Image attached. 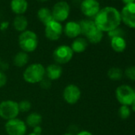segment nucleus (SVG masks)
I'll return each instance as SVG.
<instances>
[{"label": "nucleus", "instance_id": "34", "mask_svg": "<svg viewBox=\"0 0 135 135\" xmlns=\"http://www.w3.org/2000/svg\"><path fill=\"white\" fill-rule=\"evenodd\" d=\"M131 107H132L133 110V111H135V98H134V99H133V103H131Z\"/></svg>", "mask_w": 135, "mask_h": 135}, {"label": "nucleus", "instance_id": "26", "mask_svg": "<svg viewBox=\"0 0 135 135\" xmlns=\"http://www.w3.org/2000/svg\"><path fill=\"white\" fill-rule=\"evenodd\" d=\"M125 74L128 79L135 81V66H130L127 68L125 71Z\"/></svg>", "mask_w": 135, "mask_h": 135}, {"label": "nucleus", "instance_id": "33", "mask_svg": "<svg viewBox=\"0 0 135 135\" xmlns=\"http://www.w3.org/2000/svg\"><path fill=\"white\" fill-rule=\"evenodd\" d=\"M122 1L125 5H128V4H131V3H135V0H122Z\"/></svg>", "mask_w": 135, "mask_h": 135}, {"label": "nucleus", "instance_id": "5", "mask_svg": "<svg viewBox=\"0 0 135 135\" xmlns=\"http://www.w3.org/2000/svg\"><path fill=\"white\" fill-rule=\"evenodd\" d=\"M18 103L11 99L3 100L0 103V118L9 121L18 118L19 114Z\"/></svg>", "mask_w": 135, "mask_h": 135}, {"label": "nucleus", "instance_id": "4", "mask_svg": "<svg viewBox=\"0 0 135 135\" xmlns=\"http://www.w3.org/2000/svg\"><path fill=\"white\" fill-rule=\"evenodd\" d=\"M18 45L22 51L29 53L34 52L38 46L37 35L31 30H25L18 37Z\"/></svg>", "mask_w": 135, "mask_h": 135}, {"label": "nucleus", "instance_id": "30", "mask_svg": "<svg viewBox=\"0 0 135 135\" xmlns=\"http://www.w3.org/2000/svg\"><path fill=\"white\" fill-rule=\"evenodd\" d=\"M9 27V22H2L0 23V30L4 31L6 30H7V28Z\"/></svg>", "mask_w": 135, "mask_h": 135}, {"label": "nucleus", "instance_id": "25", "mask_svg": "<svg viewBox=\"0 0 135 135\" xmlns=\"http://www.w3.org/2000/svg\"><path fill=\"white\" fill-rule=\"evenodd\" d=\"M118 114L121 118L122 119H126L129 117L130 115V109L128 107V106H124L122 105V107L119 108L118 110Z\"/></svg>", "mask_w": 135, "mask_h": 135}, {"label": "nucleus", "instance_id": "10", "mask_svg": "<svg viewBox=\"0 0 135 135\" xmlns=\"http://www.w3.org/2000/svg\"><path fill=\"white\" fill-rule=\"evenodd\" d=\"M81 97V91L80 88L73 84L67 85L63 91L64 100L70 105H74L78 103Z\"/></svg>", "mask_w": 135, "mask_h": 135}, {"label": "nucleus", "instance_id": "18", "mask_svg": "<svg viewBox=\"0 0 135 135\" xmlns=\"http://www.w3.org/2000/svg\"><path fill=\"white\" fill-rule=\"evenodd\" d=\"M14 28L18 32H24L28 26V20L24 15H17L13 21Z\"/></svg>", "mask_w": 135, "mask_h": 135}, {"label": "nucleus", "instance_id": "23", "mask_svg": "<svg viewBox=\"0 0 135 135\" xmlns=\"http://www.w3.org/2000/svg\"><path fill=\"white\" fill-rule=\"evenodd\" d=\"M107 76L109 77V79L112 80H119L122 79V76H123V73L122 70L119 68H110V69L108 70L107 72Z\"/></svg>", "mask_w": 135, "mask_h": 135}, {"label": "nucleus", "instance_id": "2", "mask_svg": "<svg viewBox=\"0 0 135 135\" xmlns=\"http://www.w3.org/2000/svg\"><path fill=\"white\" fill-rule=\"evenodd\" d=\"M79 24L80 26L81 34L85 36L88 42L91 44H98L102 41L103 33L97 28L94 21L84 19L81 20Z\"/></svg>", "mask_w": 135, "mask_h": 135}, {"label": "nucleus", "instance_id": "29", "mask_svg": "<svg viewBox=\"0 0 135 135\" xmlns=\"http://www.w3.org/2000/svg\"><path fill=\"white\" fill-rule=\"evenodd\" d=\"M7 83V75L3 72L0 71V88L4 87Z\"/></svg>", "mask_w": 135, "mask_h": 135}, {"label": "nucleus", "instance_id": "9", "mask_svg": "<svg viewBox=\"0 0 135 135\" xmlns=\"http://www.w3.org/2000/svg\"><path fill=\"white\" fill-rule=\"evenodd\" d=\"M70 14V6L65 1H60L56 3L52 10V15L53 20L62 22L67 20Z\"/></svg>", "mask_w": 135, "mask_h": 135}, {"label": "nucleus", "instance_id": "16", "mask_svg": "<svg viewBox=\"0 0 135 135\" xmlns=\"http://www.w3.org/2000/svg\"><path fill=\"white\" fill-rule=\"evenodd\" d=\"M11 9L17 15H22L28 9L27 0H11Z\"/></svg>", "mask_w": 135, "mask_h": 135}, {"label": "nucleus", "instance_id": "28", "mask_svg": "<svg viewBox=\"0 0 135 135\" xmlns=\"http://www.w3.org/2000/svg\"><path fill=\"white\" fill-rule=\"evenodd\" d=\"M40 86L42 89H45V90H48L51 88L52 86V84H51V80H49V79L47 78H44L40 83Z\"/></svg>", "mask_w": 135, "mask_h": 135}, {"label": "nucleus", "instance_id": "24", "mask_svg": "<svg viewBox=\"0 0 135 135\" xmlns=\"http://www.w3.org/2000/svg\"><path fill=\"white\" fill-rule=\"evenodd\" d=\"M18 107H19L20 112L25 113V112H28L30 110V109L32 107V104H31L30 101H29L27 99H23L18 103Z\"/></svg>", "mask_w": 135, "mask_h": 135}, {"label": "nucleus", "instance_id": "3", "mask_svg": "<svg viewBox=\"0 0 135 135\" xmlns=\"http://www.w3.org/2000/svg\"><path fill=\"white\" fill-rule=\"evenodd\" d=\"M22 76L28 84H39L45 77V68L40 63H33L26 68Z\"/></svg>", "mask_w": 135, "mask_h": 135}, {"label": "nucleus", "instance_id": "13", "mask_svg": "<svg viewBox=\"0 0 135 135\" xmlns=\"http://www.w3.org/2000/svg\"><path fill=\"white\" fill-rule=\"evenodd\" d=\"M80 10L84 15L95 18L100 11V4L97 0H83L80 4Z\"/></svg>", "mask_w": 135, "mask_h": 135}, {"label": "nucleus", "instance_id": "21", "mask_svg": "<svg viewBox=\"0 0 135 135\" xmlns=\"http://www.w3.org/2000/svg\"><path fill=\"white\" fill-rule=\"evenodd\" d=\"M37 18L45 26L49 22L53 20L52 11L47 7H41L37 11Z\"/></svg>", "mask_w": 135, "mask_h": 135}, {"label": "nucleus", "instance_id": "19", "mask_svg": "<svg viewBox=\"0 0 135 135\" xmlns=\"http://www.w3.org/2000/svg\"><path fill=\"white\" fill-rule=\"evenodd\" d=\"M110 45L113 50L117 52H122L126 49V42L123 37H113L110 40Z\"/></svg>", "mask_w": 135, "mask_h": 135}, {"label": "nucleus", "instance_id": "38", "mask_svg": "<svg viewBox=\"0 0 135 135\" xmlns=\"http://www.w3.org/2000/svg\"><path fill=\"white\" fill-rule=\"evenodd\" d=\"M1 64H2V62H1V58H0V65H1Z\"/></svg>", "mask_w": 135, "mask_h": 135}, {"label": "nucleus", "instance_id": "14", "mask_svg": "<svg viewBox=\"0 0 135 135\" xmlns=\"http://www.w3.org/2000/svg\"><path fill=\"white\" fill-rule=\"evenodd\" d=\"M63 32L69 38H76L81 34L80 26L79 22L75 21H70L67 22L63 28Z\"/></svg>", "mask_w": 135, "mask_h": 135}, {"label": "nucleus", "instance_id": "7", "mask_svg": "<svg viewBox=\"0 0 135 135\" xmlns=\"http://www.w3.org/2000/svg\"><path fill=\"white\" fill-rule=\"evenodd\" d=\"M5 130L8 135H26L27 126L26 122L20 118H14L7 121Z\"/></svg>", "mask_w": 135, "mask_h": 135}, {"label": "nucleus", "instance_id": "11", "mask_svg": "<svg viewBox=\"0 0 135 135\" xmlns=\"http://www.w3.org/2000/svg\"><path fill=\"white\" fill-rule=\"evenodd\" d=\"M63 33V26L60 22L52 20L45 26V35L49 41H57Z\"/></svg>", "mask_w": 135, "mask_h": 135}, {"label": "nucleus", "instance_id": "15", "mask_svg": "<svg viewBox=\"0 0 135 135\" xmlns=\"http://www.w3.org/2000/svg\"><path fill=\"white\" fill-rule=\"evenodd\" d=\"M63 74V69L60 64H52L46 67L45 76L49 80H56L61 77Z\"/></svg>", "mask_w": 135, "mask_h": 135}, {"label": "nucleus", "instance_id": "6", "mask_svg": "<svg viewBox=\"0 0 135 135\" xmlns=\"http://www.w3.org/2000/svg\"><path fill=\"white\" fill-rule=\"evenodd\" d=\"M74 52L71 47L67 45H61L55 49L52 52V57L56 64H65L73 59Z\"/></svg>", "mask_w": 135, "mask_h": 135}, {"label": "nucleus", "instance_id": "1", "mask_svg": "<svg viewBox=\"0 0 135 135\" xmlns=\"http://www.w3.org/2000/svg\"><path fill=\"white\" fill-rule=\"evenodd\" d=\"M94 22L97 28L103 33H108L120 26L122 22L120 11L115 7H106L100 9L95 17Z\"/></svg>", "mask_w": 135, "mask_h": 135}, {"label": "nucleus", "instance_id": "32", "mask_svg": "<svg viewBox=\"0 0 135 135\" xmlns=\"http://www.w3.org/2000/svg\"><path fill=\"white\" fill-rule=\"evenodd\" d=\"M76 135H93L90 131H88V130H82V131H80Z\"/></svg>", "mask_w": 135, "mask_h": 135}, {"label": "nucleus", "instance_id": "36", "mask_svg": "<svg viewBox=\"0 0 135 135\" xmlns=\"http://www.w3.org/2000/svg\"><path fill=\"white\" fill-rule=\"evenodd\" d=\"M27 135H41V134H37V133H29V134H27Z\"/></svg>", "mask_w": 135, "mask_h": 135}, {"label": "nucleus", "instance_id": "17", "mask_svg": "<svg viewBox=\"0 0 135 135\" xmlns=\"http://www.w3.org/2000/svg\"><path fill=\"white\" fill-rule=\"evenodd\" d=\"M88 41H87L86 38L76 37L73 41L72 45L70 47L73 49V52L81 53V52H84L86 50V49L88 48Z\"/></svg>", "mask_w": 135, "mask_h": 135}, {"label": "nucleus", "instance_id": "31", "mask_svg": "<svg viewBox=\"0 0 135 135\" xmlns=\"http://www.w3.org/2000/svg\"><path fill=\"white\" fill-rule=\"evenodd\" d=\"M41 132H42V129H41V127L40 126H37L33 128V133H37V134H41Z\"/></svg>", "mask_w": 135, "mask_h": 135}, {"label": "nucleus", "instance_id": "37", "mask_svg": "<svg viewBox=\"0 0 135 135\" xmlns=\"http://www.w3.org/2000/svg\"><path fill=\"white\" fill-rule=\"evenodd\" d=\"M37 1H38V2H41V3H44V2L48 1V0H37Z\"/></svg>", "mask_w": 135, "mask_h": 135}, {"label": "nucleus", "instance_id": "27", "mask_svg": "<svg viewBox=\"0 0 135 135\" xmlns=\"http://www.w3.org/2000/svg\"><path fill=\"white\" fill-rule=\"evenodd\" d=\"M107 33H108V36L110 37V39L113 38V37H123V35H124L123 30L119 27L108 32Z\"/></svg>", "mask_w": 135, "mask_h": 135}, {"label": "nucleus", "instance_id": "8", "mask_svg": "<svg viewBox=\"0 0 135 135\" xmlns=\"http://www.w3.org/2000/svg\"><path fill=\"white\" fill-rule=\"evenodd\" d=\"M115 95L117 100L122 105L129 106L131 105L135 98V91L129 86L121 85L117 88Z\"/></svg>", "mask_w": 135, "mask_h": 135}, {"label": "nucleus", "instance_id": "12", "mask_svg": "<svg viewBox=\"0 0 135 135\" xmlns=\"http://www.w3.org/2000/svg\"><path fill=\"white\" fill-rule=\"evenodd\" d=\"M122 22L129 28L135 29V3L125 5L121 12Z\"/></svg>", "mask_w": 135, "mask_h": 135}, {"label": "nucleus", "instance_id": "35", "mask_svg": "<svg viewBox=\"0 0 135 135\" xmlns=\"http://www.w3.org/2000/svg\"><path fill=\"white\" fill-rule=\"evenodd\" d=\"M62 135H73V134L72 133H64Z\"/></svg>", "mask_w": 135, "mask_h": 135}, {"label": "nucleus", "instance_id": "22", "mask_svg": "<svg viewBox=\"0 0 135 135\" xmlns=\"http://www.w3.org/2000/svg\"><path fill=\"white\" fill-rule=\"evenodd\" d=\"M41 122H42V116L37 112H32L26 117L25 122L26 126L34 128L37 126H40Z\"/></svg>", "mask_w": 135, "mask_h": 135}, {"label": "nucleus", "instance_id": "20", "mask_svg": "<svg viewBox=\"0 0 135 135\" xmlns=\"http://www.w3.org/2000/svg\"><path fill=\"white\" fill-rule=\"evenodd\" d=\"M29 62V55L28 53L21 51L15 54L13 59L14 64L18 68H22L26 66Z\"/></svg>", "mask_w": 135, "mask_h": 135}]
</instances>
